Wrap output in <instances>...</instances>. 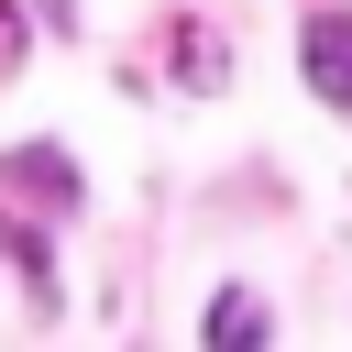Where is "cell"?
Instances as JSON below:
<instances>
[{
	"label": "cell",
	"instance_id": "cell-1",
	"mask_svg": "<svg viewBox=\"0 0 352 352\" xmlns=\"http://www.w3.org/2000/svg\"><path fill=\"white\" fill-rule=\"evenodd\" d=\"M297 66H308V99L352 110V11H319V22L297 33Z\"/></svg>",
	"mask_w": 352,
	"mask_h": 352
},
{
	"label": "cell",
	"instance_id": "cell-2",
	"mask_svg": "<svg viewBox=\"0 0 352 352\" xmlns=\"http://www.w3.org/2000/svg\"><path fill=\"white\" fill-rule=\"evenodd\" d=\"M0 187H11L22 209H55V220L77 209V165H66L55 143H22V154H0Z\"/></svg>",
	"mask_w": 352,
	"mask_h": 352
},
{
	"label": "cell",
	"instance_id": "cell-3",
	"mask_svg": "<svg viewBox=\"0 0 352 352\" xmlns=\"http://www.w3.org/2000/svg\"><path fill=\"white\" fill-rule=\"evenodd\" d=\"M198 330H209V341H264V308H253V297H209Z\"/></svg>",
	"mask_w": 352,
	"mask_h": 352
},
{
	"label": "cell",
	"instance_id": "cell-4",
	"mask_svg": "<svg viewBox=\"0 0 352 352\" xmlns=\"http://www.w3.org/2000/svg\"><path fill=\"white\" fill-rule=\"evenodd\" d=\"M22 44H33V22H22V11H11V0H0V77H11V66H22Z\"/></svg>",
	"mask_w": 352,
	"mask_h": 352
}]
</instances>
